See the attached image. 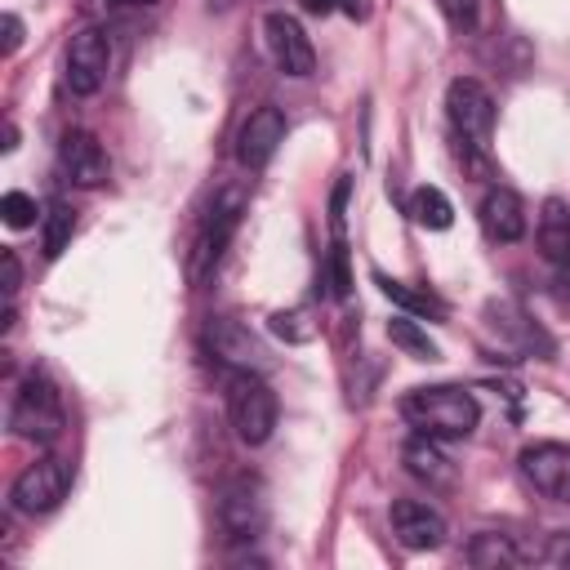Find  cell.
<instances>
[{
  "label": "cell",
  "mask_w": 570,
  "mask_h": 570,
  "mask_svg": "<svg viewBox=\"0 0 570 570\" xmlns=\"http://www.w3.org/2000/svg\"><path fill=\"white\" fill-rule=\"evenodd\" d=\"M401 414L414 432H423L432 441H463V436H472L481 405L472 392L441 383V387H410L401 396Z\"/></svg>",
  "instance_id": "cell-1"
},
{
  "label": "cell",
  "mask_w": 570,
  "mask_h": 570,
  "mask_svg": "<svg viewBox=\"0 0 570 570\" xmlns=\"http://www.w3.org/2000/svg\"><path fill=\"white\" fill-rule=\"evenodd\" d=\"M240 214H245V187H236V183L218 187L209 209H205V218H200V227H196V236H191V249H187V281L191 285H205L218 272L223 249L232 245Z\"/></svg>",
  "instance_id": "cell-2"
},
{
  "label": "cell",
  "mask_w": 570,
  "mask_h": 570,
  "mask_svg": "<svg viewBox=\"0 0 570 570\" xmlns=\"http://www.w3.org/2000/svg\"><path fill=\"white\" fill-rule=\"evenodd\" d=\"M227 419L245 445H263L276 428V392L258 379V370L227 374Z\"/></svg>",
  "instance_id": "cell-3"
},
{
  "label": "cell",
  "mask_w": 570,
  "mask_h": 570,
  "mask_svg": "<svg viewBox=\"0 0 570 570\" xmlns=\"http://www.w3.org/2000/svg\"><path fill=\"white\" fill-rule=\"evenodd\" d=\"M9 428L27 441H40V445H49L62 432V396L45 374H31L18 387L13 410H9Z\"/></svg>",
  "instance_id": "cell-4"
},
{
  "label": "cell",
  "mask_w": 570,
  "mask_h": 570,
  "mask_svg": "<svg viewBox=\"0 0 570 570\" xmlns=\"http://www.w3.org/2000/svg\"><path fill=\"white\" fill-rule=\"evenodd\" d=\"M267 525V499L254 476H232L218 490V530L227 543H249Z\"/></svg>",
  "instance_id": "cell-5"
},
{
  "label": "cell",
  "mask_w": 570,
  "mask_h": 570,
  "mask_svg": "<svg viewBox=\"0 0 570 570\" xmlns=\"http://www.w3.org/2000/svg\"><path fill=\"white\" fill-rule=\"evenodd\" d=\"M445 116H450L454 134H459L468 147H485L490 134H494V98H490V89H485L481 80H472V76L450 80V89H445Z\"/></svg>",
  "instance_id": "cell-6"
},
{
  "label": "cell",
  "mask_w": 570,
  "mask_h": 570,
  "mask_svg": "<svg viewBox=\"0 0 570 570\" xmlns=\"http://www.w3.org/2000/svg\"><path fill=\"white\" fill-rule=\"evenodd\" d=\"M67 485H71V472H67V463L49 454V459H36V463H27V468L13 476L9 503H13L18 512L36 517V512H49V508H58V503H62V494H67Z\"/></svg>",
  "instance_id": "cell-7"
},
{
  "label": "cell",
  "mask_w": 570,
  "mask_h": 570,
  "mask_svg": "<svg viewBox=\"0 0 570 570\" xmlns=\"http://www.w3.org/2000/svg\"><path fill=\"white\" fill-rule=\"evenodd\" d=\"M107 71H111V40L98 27H80L67 45V89L89 98L107 85Z\"/></svg>",
  "instance_id": "cell-8"
},
{
  "label": "cell",
  "mask_w": 570,
  "mask_h": 570,
  "mask_svg": "<svg viewBox=\"0 0 570 570\" xmlns=\"http://www.w3.org/2000/svg\"><path fill=\"white\" fill-rule=\"evenodd\" d=\"M263 40H267L272 62H276L285 76L303 80V76L316 71V49H312V40H307V31L298 27L294 13H281V9L267 13V18H263Z\"/></svg>",
  "instance_id": "cell-9"
},
{
  "label": "cell",
  "mask_w": 570,
  "mask_h": 570,
  "mask_svg": "<svg viewBox=\"0 0 570 570\" xmlns=\"http://www.w3.org/2000/svg\"><path fill=\"white\" fill-rule=\"evenodd\" d=\"M521 476L557 503H570V445L561 441H539L521 450Z\"/></svg>",
  "instance_id": "cell-10"
},
{
  "label": "cell",
  "mask_w": 570,
  "mask_h": 570,
  "mask_svg": "<svg viewBox=\"0 0 570 570\" xmlns=\"http://www.w3.org/2000/svg\"><path fill=\"white\" fill-rule=\"evenodd\" d=\"M281 142H285V116H281V107L263 102V107H254V111L240 120L236 160H240L245 169H263V165L276 156Z\"/></svg>",
  "instance_id": "cell-11"
},
{
  "label": "cell",
  "mask_w": 570,
  "mask_h": 570,
  "mask_svg": "<svg viewBox=\"0 0 570 570\" xmlns=\"http://www.w3.org/2000/svg\"><path fill=\"white\" fill-rule=\"evenodd\" d=\"M392 534L410 552H432L445 543V517L423 499H396L392 503Z\"/></svg>",
  "instance_id": "cell-12"
},
{
  "label": "cell",
  "mask_w": 570,
  "mask_h": 570,
  "mask_svg": "<svg viewBox=\"0 0 570 570\" xmlns=\"http://www.w3.org/2000/svg\"><path fill=\"white\" fill-rule=\"evenodd\" d=\"M58 165H62V174H67L76 187H102V183H107V169H111L102 142H98L94 134H85V129L62 134Z\"/></svg>",
  "instance_id": "cell-13"
},
{
  "label": "cell",
  "mask_w": 570,
  "mask_h": 570,
  "mask_svg": "<svg viewBox=\"0 0 570 570\" xmlns=\"http://www.w3.org/2000/svg\"><path fill=\"white\" fill-rule=\"evenodd\" d=\"M209 352L223 361V365H232V370H258L263 365V343L245 330V325H236L232 316H214L209 321Z\"/></svg>",
  "instance_id": "cell-14"
},
{
  "label": "cell",
  "mask_w": 570,
  "mask_h": 570,
  "mask_svg": "<svg viewBox=\"0 0 570 570\" xmlns=\"http://www.w3.org/2000/svg\"><path fill=\"white\" fill-rule=\"evenodd\" d=\"M481 227L490 240L499 245H512L525 236V205L512 187H490L485 200H481Z\"/></svg>",
  "instance_id": "cell-15"
},
{
  "label": "cell",
  "mask_w": 570,
  "mask_h": 570,
  "mask_svg": "<svg viewBox=\"0 0 570 570\" xmlns=\"http://www.w3.org/2000/svg\"><path fill=\"white\" fill-rule=\"evenodd\" d=\"M401 463L414 481H423L428 490H450L454 485V463L441 454V445L423 432H414L405 445H401Z\"/></svg>",
  "instance_id": "cell-16"
},
{
  "label": "cell",
  "mask_w": 570,
  "mask_h": 570,
  "mask_svg": "<svg viewBox=\"0 0 570 570\" xmlns=\"http://www.w3.org/2000/svg\"><path fill=\"white\" fill-rule=\"evenodd\" d=\"M539 254L548 263H570V209L561 200H543L539 214Z\"/></svg>",
  "instance_id": "cell-17"
},
{
  "label": "cell",
  "mask_w": 570,
  "mask_h": 570,
  "mask_svg": "<svg viewBox=\"0 0 570 570\" xmlns=\"http://www.w3.org/2000/svg\"><path fill=\"white\" fill-rule=\"evenodd\" d=\"M405 214L428 232H445L454 223V205H450V196L441 187H414L410 200H405Z\"/></svg>",
  "instance_id": "cell-18"
},
{
  "label": "cell",
  "mask_w": 570,
  "mask_h": 570,
  "mask_svg": "<svg viewBox=\"0 0 570 570\" xmlns=\"http://www.w3.org/2000/svg\"><path fill=\"white\" fill-rule=\"evenodd\" d=\"M374 285H379V294H383L387 303H396V307H401V312H410V316H432V321H441V316H445V307H441L428 289H414V285L392 281V276H383V272H374Z\"/></svg>",
  "instance_id": "cell-19"
},
{
  "label": "cell",
  "mask_w": 570,
  "mask_h": 570,
  "mask_svg": "<svg viewBox=\"0 0 570 570\" xmlns=\"http://www.w3.org/2000/svg\"><path fill=\"white\" fill-rule=\"evenodd\" d=\"M387 338H392L405 356H414V361H436V356H441V347L428 338V330H423L419 321H410V316H392V321H387Z\"/></svg>",
  "instance_id": "cell-20"
},
{
  "label": "cell",
  "mask_w": 570,
  "mask_h": 570,
  "mask_svg": "<svg viewBox=\"0 0 570 570\" xmlns=\"http://www.w3.org/2000/svg\"><path fill=\"white\" fill-rule=\"evenodd\" d=\"M71 232H76V209L67 200H53L45 214V258H58L67 249Z\"/></svg>",
  "instance_id": "cell-21"
},
{
  "label": "cell",
  "mask_w": 570,
  "mask_h": 570,
  "mask_svg": "<svg viewBox=\"0 0 570 570\" xmlns=\"http://www.w3.org/2000/svg\"><path fill=\"white\" fill-rule=\"evenodd\" d=\"M468 561H472V566H512V561H517V548H512L508 534H490V530H485V534L472 539Z\"/></svg>",
  "instance_id": "cell-22"
},
{
  "label": "cell",
  "mask_w": 570,
  "mask_h": 570,
  "mask_svg": "<svg viewBox=\"0 0 570 570\" xmlns=\"http://www.w3.org/2000/svg\"><path fill=\"white\" fill-rule=\"evenodd\" d=\"M0 214H4V223L13 227V232H22V227H31L36 223V196H27V191H4V200H0Z\"/></svg>",
  "instance_id": "cell-23"
},
{
  "label": "cell",
  "mask_w": 570,
  "mask_h": 570,
  "mask_svg": "<svg viewBox=\"0 0 570 570\" xmlns=\"http://www.w3.org/2000/svg\"><path fill=\"white\" fill-rule=\"evenodd\" d=\"M436 4H441L445 22H450L454 31H472L476 18H481V0H436Z\"/></svg>",
  "instance_id": "cell-24"
},
{
  "label": "cell",
  "mask_w": 570,
  "mask_h": 570,
  "mask_svg": "<svg viewBox=\"0 0 570 570\" xmlns=\"http://www.w3.org/2000/svg\"><path fill=\"white\" fill-rule=\"evenodd\" d=\"M298 321H307V316L303 312H276L272 316V330L285 334V338H294V343H303V338H312V325H298Z\"/></svg>",
  "instance_id": "cell-25"
},
{
  "label": "cell",
  "mask_w": 570,
  "mask_h": 570,
  "mask_svg": "<svg viewBox=\"0 0 570 570\" xmlns=\"http://www.w3.org/2000/svg\"><path fill=\"white\" fill-rule=\"evenodd\" d=\"M0 27H4V58H13L18 45H22V18H18V13H4Z\"/></svg>",
  "instance_id": "cell-26"
},
{
  "label": "cell",
  "mask_w": 570,
  "mask_h": 570,
  "mask_svg": "<svg viewBox=\"0 0 570 570\" xmlns=\"http://www.w3.org/2000/svg\"><path fill=\"white\" fill-rule=\"evenodd\" d=\"M543 561H552V566H570V530H557V534H552Z\"/></svg>",
  "instance_id": "cell-27"
},
{
  "label": "cell",
  "mask_w": 570,
  "mask_h": 570,
  "mask_svg": "<svg viewBox=\"0 0 570 570\" xmlns=\"http://www.w3.org/2000/svg\"><path fill=\"white\" fill-rule=\"evenodd\" d=\"M18 285H22V267H18V254H13V249H4V298H9V303H13Z\"/></svg>",
  "instance_id": "cell-28"
},
{
  "label": "cell",
  "mask_w": 570,
  "mask_h": 570,
  "mask_svg": "<svg viewBox=\"0 0 570 570\" xmlns=\"http://www.w3.org/2000/svg\"><path fill=\"white\" fill-rule=\"evenodd\" d=\"M552 298L570 312V263H561V267H557V276H552Z\"/></svg>",
  "instance_id": "cell-29"
},
{
  "label": "cell",
  "mask_w": 570,
  "mask_h": 570,
  "mask_svg": "<svg viewBox=\"0 0 570 570\" xmlns=\"http://www.w3.org/2000/svg\"><path fill=\"white\" fill-rule=\"evenodd\" d=\"M303 4H307V13H330L338 0H303Z\"/></svg>",
  "instance_id": "cell-30"
},
{
  "label": "cell",
  "mask_w": 570,
  "mask_h": 570,
  "mask_svg": "<svg viewBox=\"0 0 570 570\" xmlns=\"http://www.w3.org/2000/svg\"><path fill=\"white\" fill-rule=\"evenodd\" d=\"M111 4H125V9H147V4H156V0H111Z\"/></svg>",
  "instance_id": "cell-31"
}]
</instances>
